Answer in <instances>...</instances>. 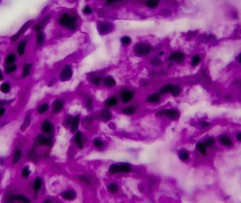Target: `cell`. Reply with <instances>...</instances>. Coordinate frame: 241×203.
Here are the masks:
<instances>
[{"label": "cell", "mask_w": 241, "mask_h": 203, "mask_svg": "<svg viewBox=\"0 0 241 203\" xmlns=\"http://www.w3.org/2000/svg\"><path fill=\"white\" fill-rule=\"evenodd\" d=\"M217 140L219 145L224 148H226V149H231L235 145L234 139L228 133H223L219 134L217 137Z\"/></svg>", "instance_id": "obj_1"}, {"label": "cell", "mask_w": 241, "mask_h": 203, "mask_svg": "<svg viewBox=\"0 0 241 203\" xmlns=\"http://www.w3.org/2000/svg\"><path fill=\"white\" fill-rule=\"evenodd\" d=\"M59 23L63 27H66L71 30L76 28V18L70 16L69 14H64L61 16L59 20Z\"/></svg>", "instance_id": "obj_2"}, {"label": "cell", "mask_w": 241, "mask_h": 203, "mask_svg": "<svg viewBox=\"0 0 241 203\" xmlns=\"http://www.w3.org/2000/svg\"><path fill=\"white\" fill-rule=\"evenodd\" d=\"M152 48L148 44L146 43H138L135 45L134 50H135V53L138 57H144L148 54L151 51Z\"/></svg>", "instance_id": "obj_3"}, {"label": "cell", "mask_w": 241, "mask_h": 203, "mask_svg": "<svg viewBox=\"0 0 241 203\" xmlns=\"http://www.w3.org/2000/svg\"><path fill=\"white\" fill-rule=\"evenodd\" d=\"M130 167L128 164H112L109 167V171L112 174L114 173H119V172H125V173H128V172L130 171Z\"/></svg>", "instance_id": "obj_4"}, {"label": "cell", "mask_w": 241, "mask_h": 203, "mask_svg": "<svg viewBox=\"0 0 241 203\" xmlns=\"http://www.w3.org/2000/svg\"><path fill=\"white\" fill-rule=\"evenodd\" d=\"M159 116H166L170 119L171 120H176L179 117V112L177 110L173 109H166V110H162L158 112Z\"/></svg>", "instance_id": "obj_5"}, {"label": "cell", "mask_w": 241, "mask_h": 203, "mask_svg": "<svg viewBox=\"0 0 241 203\" xmlns=\"http://www.w3.org/2000/svg\"><path fill=\"white\" fill-rule=\"evenodd\" d=\"M120 97L124 103H128L133 99V92L128 89H124L120 92Z\"/></svg>", "instance_id": "obj_6"}, {"label": "cell", "mask_w": 241, "mask_h": 203, "mask_svg": "<svg viewBox=\"0 0 241 203\" xmlns=\"http://www.w3.org/2000/svg\"><path fill=\"white\" fill-rule=\"evenodd\" d=\"M73 76V71L71 69V67L67 65L64 67L62 72L61 73L60 79L61 81H66L71 78Z\"/></svg>", "instance_id": "obj_7"}, {"label": "cell", "mask_w": 241, "mask_h": 203, "mask_svg": "<svg viewBox=\"0 0 241 203\" xmlns=\"http://www.w3.org/2000/svg\"><path fill=\"white\" fill-rule=\"evenodd\" d=\"M186 59V55L184 53L181 52H175L172 53L171 55L168 57V61H176L178 63L183 62Z\"/></svg>", "instance_id": "obj_8"}, {"label": "cell", "mask_w": 241, "mask_h": 203, "mask_svg": "<svg viewBox=\"0 0 241 203\" xmlns=\"http://www.w3.org/2000/svg\"><path fill=\"white\" fill-rule=\"evenodd\" d=\"M195 148H196L197 151L203 157H206L208 155L209 149H208L207 146L206 145L204 141H200V142L197 143L196 145H195Z\"/></svg>", "instance_id": "obj_9"}, {"label": "cell", "mask_w": 241, "mask_h": 203, "mask_svg": "<svg viewBox=\"0 0 241 203\" xmlns=\"http://www.w3.org/2000/svg\"><path fill=\"white\" fill-rule=\"evenodd\" d=\"M204 143L206 144V145L207 146L208 149L209 150H214L217 148V140L216 137L213 136H209L207 137H206L205 140H204Z\"/></svg>", "instance_id": "obj_10"}, {"label": "cell", "mask_w": 241, "mask_h": 203, "mask_svg": "<svg viewBox=\"0 0 241 203\" xmlns=\"http://www.w3.org/2000/svg\"><path fill=\"white\" fill-rule=\"evenodd\" d=\"M61 196L63 199L66 200H73L76 197V194L73 190H68L66 191L63 192L61 194Z\"/></svg>", "instance_id": "obj_11"}, {"label": "cell", "mask_w": 241, "mask_h": 203, "mask_svg": "<svg viewBox=\"0 0 241 203\" xmlns=\"http://www.w3.org/2000/svg\"><path fill=\"white\" fill-rule=\"evenodd\" d=\"M9 200L11 202H14L16 200L21 201L23 203H30V200H29L27 197H25L23 195H12L9 197Z\"/></svg>", "instance_id": "obj_12"}, {"label": "cell", "mask_w": 241, "mask_h": 203, "mask_svg": "<svg viewBox=\"0 0 241 203\" xmlns=\"http://www.w3.org/2000/svg\"><path fill=\"white\" fill-rule=\"evenodd\" d=\"M42 130L45 133L49 134L52 133L53 130V126H52V123L47 120H45L42 125Z\"/></svg>", "instance_id": "obj_13"}, {"label": "cell", "mask_w": 241, "mask_h": 203, "mask_svg": "<svg viewBox=\"0 0 241 203\" xmlns=\"http://www.w3.org/2000/svg\"><path fill=\"white\" fill-rule=\"evenodd\" d=\"M202 62V56L199 54H195L191 58V66L193 67H197Z\"/></svg>", "instance_id": "obj_14"}, {"label": "cell", "mask_w": 241, "mask_h": 203, "mask_svg": "<svg viewBox=\"0 0 241 203\" xmlns=\"http://www.w3.org/2000/svg\"><path fill=\"white\" fill-rule=\"evenodd\" d=\"M36 140H37V144L40 145H49L51 143V140L50 138L42 135H38Z\"/></svg>", "instance_id": "obj_15"}, {"label": "cell", "mask_w": 241, "mask_h": 203, "mask_svg": "<svg viewBox=\"0 0 241 203\" xmlns=\"http://www.w3.org/2000/svg\"><path fill=\"white\" fill-rule=\"evenodd\" d=\"M104 84L106 88H111L116 86V81L112 76H106L104 79Z\"/></svg>", "instance_id": "obj_16"}, {"label": "cell", "mask_w": 241, "mask_h": 203, "mask_svg": "<svg viewBox=\"0 0 241 203\" xmlns=\"http://www.w3.org/2000/svg\"><path fill=\"white\" fill-rule=\"evenodd\" d=\"M101 118L103 121L106 122L109 121L112 118V113L107 109H104L101 112Z\"/></svg>", "instance_id": "obj_17"}, {"label": "cell", "mask_w": 241, "mask_h": 203, "mask_svg": "<svg viewBox=\"0 0 241 203\" xmlns=\"http://www.w3.org/2000/svg\"><path fill=\"white\" fill-rule=\"evenodd\" d=\"M63 102L61 99H57L54 103V107H53V112L54 113H58V112H61L63 109Z\"/></svg>", "instance_id": "obj_18"}, {"label": "cell", "mask_w": 241, "mask_h": 203, "mask_svg": "<svg viewBox=\"0 0 241 203\" xmlns=\"http://www.w3.org/2000/svg\"><path fill=\"white\" fill-rule=\"evenodd\" d=\"M232 85L234 87V88L236 89L239 95L241 97V78H236L233 79Z\"/></svg>", "instance_id": "obj_19"}, {"label": "cell", "mask_w": 241, "mask_h": 203, "mask_svg": "<svg viewBox=\"0 0 241 203\" xmlns=\"http://www.w3.org/2000/svg\"><path fill=\"white\" fill-rule=\"evenodd\" d=\"M79 116H76V117H74L73 119H72L71 123V132H75L76 130L78 129L79 126Z\"/></svg>", "instance_id": "obj_20"}, {"label": "cell", "mask_w": 241, "mask_h": 203, "mask_svg": "<svg viewBox=\"0 0 241 203\" xmlns=\"http://www.w3.org/2000/svg\"><path fill=\"white\" fill-rule=\"evenodd\" d=\"M178 156L179 158L183 162H187V161L189 160L190 157V153L186 150H181V151L179 152Z\"/></svg>", "instance_id": "obj_21"}, {"label": "cell", "mask_w": 241, "mask_h": 203, "mask_svg": "<svg viewBox=\"0 0 241 203\" xmlns=\"http://www.w3.org/2000/svg\"><path fill=\"white\" fill-rule=\"evenodd\" d=\"M198 124L202 129H204V130L209 129V128H211L213 125V124L211 122V121H206V120L200 121V122H199Z\"/></svg>", "instance_id": "obj_22"}, {"label": "cell", "mask_w": 241, "mask_h": 203, "mask_svg": "<svg viewBox=\"0 0 241 203\" xmlns=\"http://www.w3.org/2000/svg\"><path fill=\"white\" fill-rule=\"evenodd\" d=\"M74 139H75L76 143H77V145H78L79 148H82L83 147V141L82 133H81V132H78V133L76 134L75 137H74Z\"/></svg>", "instance_id": "obj_23"}, {"label": "cell", "mask_w": 241, "mask_h": 203, "mask_svg": "<svg viewBox=\"0 0 241 203\" xmlns=\"http://www.w3.org/2000/svg\"><path fill=\"white\" fill-rule=\"evenodd\" d=\"M235 95L232 92H226L224 95H223V99L227 102H233L235 99Z\"/></svg>", "instance_id": "obj_24"}, {"label": "cell", "mask_w": 241, "mask_h": 203, "mask_svg": "<svg viewBox=\"0 0 241 203\" xmlns=\"http://www.w3.org/2000/svg\"><path fill=\"white\" fill-rule=\"evenodd\" d=\"M160 99V97H159V95L158 94H152V95H150L149 97L147 98V101L149 103H156L158 102Z\"/></svg>", "instance_id": "obj_25"}, {"label": "cell", "mask_w": 241, "mask_h": 203, "mask_svg": "<svg viewBox=\"0 0 241 203\" xmlns=\"http://www.w3.org/2000/svg\"><path fill=\"white\" fill-rule=\"evenodd\" d=\"M117 102H118V101H117V97H110V98H109L106 101L105 104H106V107H114V106H115V105H117Z\"/></svg>", "instance_id": "obj_26"}, {"label": "cell", "mask_w": 241, "mask_h": 203, "mask_svg": "<svg viewBox=\"0 0 241 203\" xmlns=\"http://www.w3.org/2000/svg\"><path fill=\"white\" fill-rule=\"evenodd\" d=\"M181 88H180V86L172 85L171 92H170V93H171V95H173V96H178L181 93Z\"/></svg>", "instance_id": "obj_27"}, {"label": "cell", "mask_w": 241, "mask_h": 203, "mask_svg": "<svg viewBox=\"0 0 241 203\" xmlns=\"http://www.w3.org/2000/svg\"><path fill=\"white\" fill-rule=\"evenodd\" d=\"M29 24H30V23H29V22H28V23H25V24L24 25H23V26L22 27V28H21V30H19V32H18V33L16 34V35H14V36H13V37H12V40H13V41H15L16 39H18V38L19 37V36L21 35V34H22L23 32L25 31V29H26L27 28H28V25H29Z\"/></svg>", "instance_id": "obj_28"}, {"label": "cell", "mask_w": 241, "mask_h": 203, "mask_svg": "<svg viewBox=\"0 0 241 203\" xmlns=\"http://www.w3.org/2000/svg\"><path fill=\"white\" fill-rule=\"evenodd\" d=\"M25 46H26V42L25 41H22L20 42V44L19 45V46H18V49H17L18 53H19L20 55H23V54H24Z\"/></svg>", "instance_id": "obj_29"}, {"label": "cell", "mask_w": 241, "mask_h": 203, "mask_svg": "<svg viewBox=\"0 0 241 203\" xmlns=\"http://www.w3.org/2000/svg\"><path fill=\"white\" fill-rule=\"evenodd\" d=\"M42 184V180L41 178L38 177L35 179V183H34L33 185V188L35 190V191H38V190L40 189Z\"/></svg>", "instance_id": "obj_30"}, {"label": "cell", "mask_w": 241, "mask_h": 203, "mask_svg": "<svg viewBox=\"0 0 241 203\" xmlns=\"http://www.w3.org/2000/svg\"><path fill=\"white\" fill-rule=\"evenodd\" d=\"M135 112H136V109L133 107H127L123 109V113L127 114V115H131V114H135Z\"/></svg>", "instance_id": "obj_31"}, {"label": "cell", "mask_w": 241, "mask_h": 203, "mask_svg": "<svg viewBox=\"0 0 241 203\" xmlns=\"http://www.w3.org/2000/svg\"><path fill=\"white\" fill-rule=\"evenodd\" d=\"M0 90L4 93H8L10 91V85L8 83H4L0 86Z\"/></svg>", "instance_id": "obj_32"}, {"label": "cell", "mask_w": 241, "mask_h": 203, "mask_svg": "<svg viewBox=\"0 0 241 203\" xmlns=\"http://www.w3.org/2000/svg\"><path fill=\"white\" fill-rule=\"evenodd\" d=\"M171 87H172V85H171V84L166 85V86H164V87H162V88H161L160 90H159V92H160L161 94H166V93H168V92H171Z\"/></svg>", "instance_id": "obj_33"}, {"label": "cell", "mask_w": 241, "mask_h": 203, "mask_svg": "<svg viewBox=\"0 0 241 203\" xmlns=\"http://www.w3.org/2000/svg\"><path fill=\"white\" fill-rule=\"evenodd\" d=\"M21 155H22V153H21V150H17L15 152V155L14 156V161H13V163L14 164H16L21 159Z\"/></svg>", "instance_id": "obj_34"}, {"label": "cell", "mask_w": 241, "mask_h": 203, "mask_svg": "<svg viewBox=\"0 0 241 203\" xmlns=\"http://www.w3.org/2000/svg\"><path fill=\"white\" fill-rule=\"evenodd\" d=\"M49 105L47 104H43L37 108V112L40 114H44L48 110Z\"/></svg>", "instance_id": "obj_35"}, {"label": "cell", "mask_w": 241, "mask_h": 203, "mask_svg": "<svg viewBox=\"0 0 241 203\" xmlns=\"http://www.w3.org/2000/svg\"><path fill=\"white\" fill-rule=\"evenodd\" d=\"M30 68H31V65L30 63H26L24 67H23V77H25V76H28L30 74Z\"/></svg>", "instance_id": "obj_36"}, {"label": "cell", "mask_w": 241, "mask_h": 203, "mask_svg": "<svg viewBox=\"0 0 241 203\" xmlns=\"http://www.w3.org/2000/svg\"><path fill=\"white\" fill-rule=\"evenodd\" d=\"M159 1H155V0H151V1H147L146 2V6L149 7L150 9H155L158 5Z\"/></svg>", "instance_id": "obj_37"}, {"label": "cell", "mask_w": 241, "mask_h": 203, "mask_svg": "<svg viewBox=\"0 0 241 203\" xmlns=\"http://www.w3.org/2000/svg\"><path fill=\"white\" fill-rule=\"evenodd\" d=\"M30 123V114H28L25 117V119L24 121V123L22 124V126H21V130H24L25 128H27L29 126Z\"/></svg>", "instance_id": "obj_38"}, {"label": "cell", "mask_w": 241, "mask_h": 203, "mask_svg": "<svg viewBox=\"0 0 241 203\" xmlns=\"http://www.w3.org/2000/svg\"><path fill=\"white\" fill-rule=\"evenodd\" d=\"M108 190H109V192H111L112 193H117V191L119 190V187H118L117 184H111L108 186Z\"/></svg>", "instance_id": "obj_39"}, {"label": "cell", "mask_w": 241, "mask_h": 203, "mask_svg": "<svg viewBox=\"0 0 241 203\" xmlns=\"http://www.w3.org/2000/svg\"><path fill=\"white\" fill-rule=\"evenodd\" d=\"M16 61V56L14 54H10L7 56L6 59V63L9 64V63H14Z\"/></svg>", "instance_id": "obj_40"}, {"label": "cell", "mask_w": 241, "mask_h": 203, "mask_svg": "<svg viewBox=\"0 0 241 203\" xmlns=\"http://www.w3.org/2000/svg\"><path fill=\"white\" fill-rule=\"evenodd\" d=\"M121 43H122L124 45H128L131 42V39L130 37H128V36H124L121 39Z\"/></svg>", "instance_id": "obj_41"}, {"label": "cell", "mask_w": 241, "mask_h": 203, "mask_svg": "<svg viewBox=\"0 0 241 203\" xmlns=\"http://www.w3.org/2000/svg\"><path fill=\"white\" fill-rule=\"evenodd\" d=\"M44 42V35L41 32H38L37 35V43L38 45H41Z\"/></svg>", "instance_id": "obj_42"}, {"label": "cell", "mask_w": 241, "mask_h": 203, "mask_svg": "<svg viewBox=\"0 0 241 203\" xmlns=\"http://www.w3.org/2000/svg\"><path fill=\"white\" fill-rule=\"evenodd\" d=\"M17 68V66L16 65H10V66H7L6 68V72L7 73H11L12 72H14Z\"/></svg>", "instance_id": "obj_43"}, {"label": "cell", "mask_w": 241, "mask_h": 203, "mask_svg": "<svg viewBox=\"0 0 241 203\" xmlns=\"http://www.w3.org/2000/svg\"><path fill=\"white\" fill-rule=\"evenodd\" d=\"M235 140L236 141L237 143H241V130H238V131L235 132Z\"/></svg>", "instance_id": "obj_44"}, {"label": "cell", "mask_w": 241, "mask_h": 203, "mask_svg": "<svg viewBox=\"0 0 241 203\" xmlns=\"http://www.w3.org/2000/svg\"><path fill=\"white\" fill-rule=\"evenodd\" d=\"M94 145H95V146L97 147V148H101V147L104 145V143L101 142L100 140L95 139V140H94Z\"/></svg>", "instance_id": "obj_45"}, {"label": "cell", "mask_w": 241, "mask_h": 203, "mask_svg": "<svg viewBox=\"0 0 241 203\" xmlns=\"http://www.w3.org/2000/svg\"><path fill=\"white\" fill-rule=\"evenodd\" d=\"M29 174H30V171H29L28 167H25L23 169V171H22L23 176L24 178H27L29 176Z\"/></svg>", "instance_id": "obj_46"}, {"label": "cell", "mask_w": 241, "mask_h": 203, "mask_svg": "<svg viewBox=\"0 0 241 203\" xmlns=\"http://www.w3.org/2000/svg\"><path fill=\"white\" fill-rule=\"evenodd\" d=\"M92 12V9L89 6H86L83 9V13L85 14H90Z\"/></svg>", "instance_id": "obj_47"}, {"label": "cell", "mask_w": 241, "mask_h": 203, "mask_svg": "<svg viewBox=\"0 0 241 203\" xmlns=\"http://www.w3.org/2000/svg\"><path fill=\"white\" fill-rule=\"evenodd\" d=\"M79 179H80V180L82 181V182H84L85 184H90V180H89V179L86 176H81L79 177Z\"/></svg>", "instance_id": "obj_48"}, {"label": "cell", "mask_w": 241, "mask_h": 203, "mask_svg": "<svg viewBox=\"0 0 241 203\" xmlns=\"http://www.w3.org/2000/svg\"><path fill=\"white\" fill-rule=\"evenodd\" d=\"M152 64L154 65V66H158L161 63V60L160 59H157V58H155V59H153L151 61Z\"/></svg>", "instance_id": "obj_49"}, {"label": "cell", "mask_w": 241, "mask_h": 203, "mask_svg": "<svg viewBox=\"0 0 241 203\" xmlns=\"http://www.w3.org/2000/svg\"><path fill=\"white\" fill-rule=\"evenodd\" d=\"M100 81H101V78L99 77H96V78H93L92 79V82L94 83V84H95V85H99V83H100Z\"/></svg>", "instance_id": "obj_50"}, {"label": "cell", "mask_w": 241, "mask_h": 203, "mask_svg": "<svg viewBox=\"0 0 241 203\" xmlns=\"http://www.w3.org/2000/svg\"><path fill=\"white\" fill-rule=\"evenodd\" d=\"M92 101L91 98H88V99L86 100V106L88 107V108H91V107H92Z\"/></svg>", "instance_id": "obj_51"}, {"label": "cell", "mask_w": 241, "mask_h": 203, "mask_svg": "<svg viewBox=\"0 0 241 203\" xmlns=\"http://www.w3.org/2000/svg\"><path fill=\"white\" fill-rule=\"evenodd\" d=\"M236 61L240 66H241V52L239 53L236 57Z\"/></svg>", "instance_id": "obj_52"}, {"label": "cell", "mask_w": 241, "mask_h": 203, "mask_svg": "<svg viewBox=\"0 0 241 203\" xmlns=\"http://www.w3.org/2000/svg\"><path fill=\"white\" fill-rule=\"evenodd\" d=\"M4 112H5V109H4V108L0 109V117H1V116L4 114Z\"/></svg>", "instance_id": "obj_53"}, {"label": "cell", "mask_w": 241, "mask_h": 203, "mask_svg": "<svg viewBox=\"0 0 241 203\" xmlns=\"http://www.w3.org/2000/svg\"><path fill=\"white\" fill-rule=\"evenodd\" d=\"M35 30H37V31H39V30L41 29V26L39 25H36V26L35 27Z\"/></svg>", "instance_id": "obj_54"}, {"label": "cell", "mask_w": 241, "mask_h": 203, "mask_svg": "<svg viewBox=\"0 0 241 203\" xmlns=\"http://www.w3.org/2000/svg\"><path fill=\"white\" fill-rule=\"evenodd\" d=\"M2 79H3V76H2V73H1V71H0V81H1Z\"/></svg>", "instance_id": "obj_55"}, {"label": "cell", "mask_w": 241, "mask_h": 203, "mask_svg": "<svg viewBox=\"0 0 241 203\" xmlns=\"http://www.w3.org/2000/svg\"><path fill=\"white\" fill-rule=\"evenodd\" d=\"M43 203H52V202H51L50 200H46L43 202Z\"/></svg>", "instance_id": "obj_56"}]
</instances>
